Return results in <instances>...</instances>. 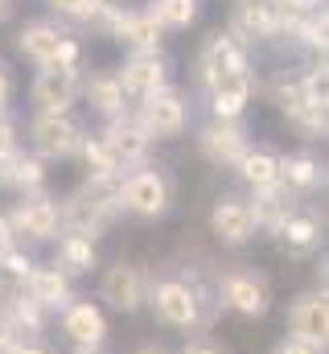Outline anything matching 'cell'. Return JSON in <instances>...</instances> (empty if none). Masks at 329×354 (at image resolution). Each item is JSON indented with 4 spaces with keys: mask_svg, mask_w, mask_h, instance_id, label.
Instances as JSON below:
<instances>
[{
    "mask_svg": "<svg viewBox=\"0 0 329 354\" xmlns=\"http://www.w3.org/2000/svg\"><path fill=\"white\" fill-rule=\"evenodd\" d=\"M198 71H202V83L206 87H214V83H223V79H231V75H251V66H247V46H239L231 33H210L206 37V46H202V54H198Z\"/></svg>",
    "mask_w": 329,
    "mask_h": 354,
    "instance_id": "4",
    "label": "cell"
},
{
    "mask_svg": "<svg viewBox=\"0 0 329 354\" xmlns=\"http://www.w3.org/2000/svg\"><path fill=\"white\" fill-rule=\"evenodd\" d=\"M79 153H82V161H86V174H91V181H107V177L120 174V165L111 161V153H107L103 136H82Z\"/></svg>",
    "mask_w": 329,
    "mask_h": 354,
    "instance_id": "28",
    "label": "cell"
},
{
    "mask_svg": "<svg viewBox=\"0 0 329 354\" xmlns=\"http://www.w3.org/2000/svg\"><path fill=\"white\" fill-rule=\"evenodd\" d=\"M12 354H46V351H37V346H17Z\"/></svg>",
    "mask_w": 329,
    "mask_h": 354,
    "instance_id": "43",
    "label": "cell"
},
{
    "mask_svg": "<svg viewBox=\"0 0 329 354\" xmlns=\"http://www.w3.org/2000/svg\"><path fill=\"white\" fill-rule=\"evenodd\" d=\"M120 206H128L140 218H157L169 206V185L157 169H132L120 181Z\"/></svg>",
    "mask_w": 329,
    "mask_h": 354,
    "instance_id": "5",
    "label": "cell"
},
{
    "mask_svg": "<svg viewBox=\"0 0 329 354\" xmlns=\"http://www.w3.org/2000/svg\"><path fill=\"white\" fill-rule=\"evenodd\" d=\"M185 95L177 87H161L153 91V95H144L140 99V115H136V124L149 132V136H161V140H169V136H181L185 132Z\"/></svg>",
    "mask_w": 329,
    "mask_h": 354,
    "instance_id": "3",
    "label": "cell"
},
{
    "mask_svg": "<svg viewBox=\"0 0 329 354\" xmlns=\"http://www.w3.org/2000/svg\"><path fill=\"white\" fill-rule=\"evenodd\" d=\"M149 12L157 17L161 29H189L202 12V0H153Z\"/></svg>",
    "mask_w": 329,
    "mask_h": 354,
    "instance_id": "27",
    "label": "cell"
},
{
    "mask_svg": "<svg viewBox=\"0 0 329 354\" xmlns=\"http://www.w3.org/2000/svg\"><path fill=\"white\" fill-rule=\"evenodd\" d=\"M8 99H12V75H8V66L0 62V111L8 107Z\"/></svg>",
    "mask_w": 329,
    "mask_h": 354,
    "instance_id": "37",
    "label": "cell"
},
{
    "mask_svg": "<svg viewBox=\"0 0 329 354\" xmlns=\"http://www.w3.org/2000/svg\"><path fill=\"white\" fill-rule=\"evenodd\" d=\"M153 309H157V317L169 322V326H194V317H198V297H194V288L181 284V280H161V284L153 288Z\"/></svg>",
    "mask_w": 329,
    "mask_h": 354,
    "instance_id": "15",
    "label": "cell"
},
{
    "mask_svg": "<svg viewBox=\"0 0 329 354\" xmlns=\"http://www.w3.org/2000/svg\"><path fill=\"white\" fill-rule=\"evenodd\" d=\"M120 87L124 95H132V99H144V95H153V91L164 87V58L161 50H144V54H132L124 66H120Z\"/></svg>",
    "mask_w": 329,
    "mask_h": 354,
    "instance_id": "11",
    "label": "cell"
},
{
    "mask_svg": "<svg viewBox=\"0 0 329 354\" xmlns=\"http://www.w3.org/2000/svg\"><path fill=\"white\" fill-rule=\"evenodd\" d=\"M79 354H99V351H95V346H82V351Z\"/></svg>",
    "mask_w": 329,
    "mask_h": 354,
    "instance_id": "45",
    "label": "cell"
},
{
    "mask_svg": "<svg viewBox=\"0 0 329 354\" xmlns=\"http://www.w3.org/2000/svg\"><path fill=\"white\" fill-rule=\"evenodd\" d=\"M181 354H223V351H218L214 342H189V346H185Z\"/></svg>",
    "mask_w": 329,
    "mask_h": 354,
    "instance_id": "40",
    "label": "cell"
},
{
    "mask_svg": "<svg viewBox=\"0 0 329 354\" xmlns=\"http://www.w3.org/2000/svg\"><path fill=\"white\" fill-rule=\"evenodd\" d=\"M12 252V227H8V218L0 214V256H8Z\"/></svg>",
    "mask_w": 329,
    "mask_h": 354,
    "instance_id": "39",
    "label": "cell"
},
{
    "mask_svg": "<svg viewBox=\"0 0 329 354\" xmlns=\"http://www.w3.org/2000/svg\"><path fill=\"white\" fill-rule=\"evenodd\" d=\"M103 145H107V153H111V161H115V165H140V161L149 157L153 136H149L136 120L115 115V120L107 124V132H103Z\"/></svg>",
    "mask_w": 329,
    "mask_h": 354,
    "instance_id": "8",
    "label": "cell"
},
{
    "mask_svg": "<svg viewBox=\"0 0 329 354\" xmlns=\"http://www.w3.org/2000/svg\"><path fill=\"white\" fill-rule=\"evenodd\" d=\"M12 334H17V326L0 313V351H12Z\"/></svg>",
    "mask_w": 329,
    "mask_h": 354,
    "instance_id": "38",
    "label": "cell"
},
{
    "mask_svg": "<svg viewBox=\"0 0 329 354\" xmlns=\"http://www.w3.org/2000/svg\"><path fill=\"white\" fill-rule=\"evenodd\" d=\"M235 4H239V0H235Z\"/></svg>",
    "mask_w": 329,
    "mask_h": 354,
    "instance_id": "46",
    "label": "cell"
},
{
    "mask_svg": "<svg viewBox=\"0 0 329 354\" xmlns=\"http://www.w3.org/2000/svg\"><path fill=\"white\" fill-rule=\"evenodd\" d=\"M251 103V75H231L223 83L210 87V107H214V120H239Z\"/></svg>",
    "mask_w": 329,
    "mask_h": 354,
    "instance_id": "18",
    "label": "cell"
},
{
    "mask_svg": "<svg viewBox=\"0 0 329 354\" xmlns=\"http://www.w3.org/2000/svg\"><path fill=\"white\" fill-rule=\"evenodd\" d=\"M239 46H255V41H272L276 37V8L272 0H239L231 12V29H227Z\"/></svg>",
    "mask_w": 329,
    "mask_h": 354,
    "instance_id": "7",
    "label": "cell"
},
{
    "mask_svg": "<svg viewBox=\"0 0 329 354\" xmlns=\"http://www.w3.org/2000/svg\"><path fill=\"white\" fill-rule=\"evenodd\" d=\"M79 91H82L79 66H41L29 95L37 103V115H62V111H70Z\"/></svg>",
    "mask_w": 329,
    "mask_h": 354,
    "instance_id": "2",
    "label": "cell"
},
{
    "mask_svg": "<svg viewBox=\"0 0 329 354\" xmlns=\"http://www.w3.org/2000/svg\"><path fill=\"white\" fill-rule=\"evenodd\" d=\"M140 354H164V351H161V346H144Z\"/></svg>",
    "mask_w": 329,
    "mask_h": 354,
    "instance_id": "44",
    "label": "cell"
},
{
    "mask_svg": "<svg viewBox=\"0 0 329 354\" xmlns=\"http://www.w3.org/2000/svg\"><path fill=\"white\" fill-rule=\"evenodd\" d=\"M66 334H70L79 346H99L103 334H107V322H103V313H99L95 305H75V309L66 313Z\"/></svg>",
    "mask_w": 329,
    "mask_h": 354,
    "instance_id": "24",
    "label": "cell"
},
{
    "mask_svg": "<svg viewBox=\"0 0 329 354\" xmlns=\"http://www.w3.org/2000/svg\"><path fill=\"white\" fill-rule=\"evenodd\" d=\"M276 8H288V12H313L321 8V0H272Z\"/></svg>",
    "mask_w": 329,
    "mask_h": 354,
    "instance_id": "35",
    "label": "cell"
},
{
    "mask_svg": "<svg viewBox=\"0 0 329 354\" xmlns=\"http://www.w3.org/2000/svg\"><path fill=\"white\" fill-rule=\"evenodd\" d=\"M198 149H202V157L214 161V165H235L251 145H247V132L235 120H214L210 128H202Z\"/></svg>",
    "mask_w": 329,
    "mask_h": 354,
    "instance_id": "10",
    "label": "cell"
},
{
    "mask_svg": "<svg viewBox=\"0 0 329 354\" xmlns=\"http://www.w3.org/2000/svg\"><path fill=\"white\" fill-rule=\"evenodd\" d=\"M276 354H321L313 342H301V338H284L280 346H276Z\"/></svg>",
    "mask_w": 329,
    "mask_h": 354,
    "instance_id": "34",
    "label": "cell"
},
{
    "mask_svg": "<svg viewBox=\"0 0 329 354\" xmlns=\"http://www.w3.org/2000/svg\"><path fill=\"white\" fill-rule=\"evenodd\" d=\"M25 284H29L33 305H62L66 301V276L58 268H29Z\"/></svg>",
    "mask_w": 329,
    "mask_h": 354,
    "instance_id": "26",
    "label": "cell"
},
{
    "mask_svg": "<svg viewBox=\"0 0 329 354\" xmlns=\"http://www.w3.org/2000/svg\"><path fill=\"white\" fill-rule=\"evenodd\" d=\"M0 260L8 264V272H12V276H29V268H33L25 256H17V252H8V256H0Z\"/></svg>",
    "mask_w": 329,
    "mask_h": 354,
    "instance_id": "36",
    "label": "cell"
},
{
    "mask_svg": "<svg viewBox=\"0 0 329 354\" xmlns=\"http://www.w3.org/2000/svg\"><path fill=\"white\" fill-rule=\"evenodd\" d=\"M235 165H239V177H243L251 189L276 185V174H280V157H276L272 149H247Z\"/></svg>",
    "mask_w": 329,
    "mask_h": 354,
    "instance_id": "23",
    "label": "cell"
},
{
    "mask_svg": "<svg viewBox=\"0 0 329 354\" xmlns=\"http://www.w3.org/2000/svg\"><path fill=\"white\" fill-rule=\"evenodd\" d=\"M8 174H12V157H0V185H8Z\"/></svg>",
    "mask_w": 329,
    "mask_h": 354,
    "instance_id": "42",
    "label": "cell"
},
{
    "mask_svg": "<svg viewBox=\"0 0 329 354\" xmlns=\"http://www.w3.org/2000/svg\"><path fill=\"white\" fill-rule=\"evenodd\" d=\"M86 103H91V111H99V115H107V120H115V115H124V103H128V95L120 87V79L111 75V71H99V75H91L86 83Z\"/></svg>",
    "mask_w": 329,
    "mask_h": 354,
    "instance_id": "19",
    "label": "cell"
},
{
    "mask_svg": "<svg viewBox=\"0 0 329 354\" xmlns=\"http://www.w3.org/2000/svg\"><path fill=\"white\" fill-rule=\"evenodd\" d=\"M12 12H17V0H0V25L12 21Z\"/></svg>",
    "mask_w": 329,
    "mask_h": 354,
    "instance_id": "41",
    "label": "cell"
},
{
    "mask_svg": "<svg viewBox=\"0 0 329 354\" xmlns=\"http://www.w3.org/2000/svg\"><path fill=\"white\" fill-rule=\"evenodd\" d=\"M292 334L301 342H313V346H326V334H329V305H326V292H309L292 305Z\"/></svg>",
    "mask_w": 329,
    "mask_h": 354,
    "instance_id": "16",
    "label": "cell"
},
{
    "mask_svg": "<svg viewBox=\"0 0 329 354\" xmlns=\"http://www.w3.org/2000/svg\"><path fill=\"white\" fill-rule=\"evenodd\" d=\"M210 227L214 235L227 243V248H243L255 231V218H251V206L243 198H218V206L210 210Z\"/></svg>",
    "mask_w": 329,
    "mask_h": 354,
    "instance_id": "13",
    "label": "cell"
},
{
    "mask_svg": "<svg viewBox=\"0 0 329 354\" xmlns=\"http://www.w3.org/2000/svg\"><path fill=\"white\" fill-rule=\"evenodd\" d=\"M284 115H288V124L305 140H321L326 136V95L305 99V103H292V107H284Z\"/></svg>",
    "mask_w": 329,
    "mask_h": 354,
    "instance_id": "25",
    "label": "cell"
},
{
    "mask_svg": "<svg viewBox=\"0 0 329 354\" xmlns=\"http://www.w3.org/2000/svg\"><path fill=\"white\" fill-rule=\"evenodd\" d=\"M29 140L41 157H70L82 145V128L62 111V115H37L29 128Z\"/></svg>",
    "mask_w": 329,
    "mask_h": 354,
    "instance_id": "6",
    "label": "cell"
},
{
    "mask_svg": "<svg viewBox=\"0 0 329 354\" xmlns=\"http://www.w3.org/2000/svg\"><path fill=\"white\" fill-rule=\"evenodd\" d=\"M103 297H107L115 309H136V305H140V272L132 264L107 268V276H103Z\"/></svg>",
    "mask_w": 329,
    "mask_h": 354,
    "instance_id": "20",
    "label": "cell"
},
{
    "mask_svg": "<svg viewBox=\"0 0 329 354\" xmlns=\"http://www.w3.org/2000/svg\"><path fill=\"white\" fill-rule=\"evenodd\" d=\"M58 223H62V210L54 198H25L8 218L12 235H29V239H50L58 231Z\"/></svg>",
    "mask_w": 329,
    "mask_h": 354,
    "instance_id": "12",
    "label": "cell"
},
{
    "mask_svg": "<svg viewBox=\"0 0 329 354\" xmlns=\"http://www.w3.org/2000/svg\"><path fill=\"white\" fill-rule=\"evenodd\" d=\"M223 301H227L235 313H243V317L267 313V288H263L255 276H247V272H235V276L223 280Z\"/></svg>",
    "mask_w": 329,
    "mask_h": 354,
    "instance_id": "17",
    "label": "cell"
},
{
    "mask_svg": "<svg viewBox=\"0 0 329 354\" xmlns=\"http://www.w3.org/2000/svg\"><path fill=\"white\" fill-rule=\"evenodd\" d=\"M17 153V124L8 111H0V157H12Z\"/></svg>",
    "mask_w": 329,
    "mask_h": 354,
    "instance_id": "33",
    "label": "cell"
},
{
    "mask_svg": "<svg viewBox=\"0 0 329 354\" xmlns=\"http://www.w3.org/2000/svg\"><path fill=\"white\" fill-rule=\"evenodd\" d=\"M50 4V12H58V17H66V21H95V12L107 4V0H46Z\"/></svg>",
    "mask_w": 329,
    "mask_h": 354,
    "instance_id": "32",
    "label": "cell"
},
{
    "mask_svg": "<svg viewBox=\"0 0 329 354\" xmlns=\"http://www.w3.org/2000/svg\"><path fill=\"white\" fill-rule=\"evenodd\" d=\"M120 206V181L115 177H107V181H86V189H79L66 206H62V218L75 227V235H95L107 218H111V210Z\"/></svg>",
    "mask_w": 329,
    "mask_h": 354,
    "instance_id": "1",
    "label": "cell"
},
{
    "mask_svg": "<svg viewBox=\"0 0 329 354\" xmlns=\"http://www.w3.org/2000/svg\"><path fill=\"white\" fill-rule=\"evenodd\" d=\"M46 181V165L41 157H25V153H12V174H8V185H21V189H37Z\"/></svg>",
    "mask_w": 329,
    "mask_h": 354,
    "instance_id": "31",
    "label": "cell"
},
{
    "mask_svg": "<svg viewBox=\"0 0 329 354\" xmlns=\"http://www.w3.org/2000/svg\"><path fill=\"white\" fill-rule=\"evenodd\" d=\"M276 231H280V239H284L288 248H313L317 235H321V227H317L313 214H288Z\"/></svg>",
    "mask_w": 329,
    "mask_h": 354,
    "instance_id": "30",
    "label": "cell"
},
{
    "mask_svg": "<svg viewBox=\"0 0 329 354\" xmlns=\"http://www.w3.org/2000/svg\"><path fill=\"white\" fill-rule=\"evenodd\" d=\"M292 214V202H288V189L276 181V185H263V189H255V206H251V218H255V227L263 223V227H280L284 218Z\"/></svg>",
    "mask_w": 329,
    "mask_h": 354,
    "instance_id": "21",
    "label": "cell"
},
{
    "mask_svg": "<svg viewBox=\"0 0 329 354\" xmlns=\"http://www.w3.org/2000/svg\"><path fill=\"white\" fill-rule=\"evenodd\" d=\"M58 264L66 268V272H91L95 268V243L86 239V235H66L62 243H58Z\"/></svg>",
    "mask_w": 329,
    "mask_h": 354,
    "instance_id": "29",
    "label": "cell"
},
{
    "mask_svg": "<svg viewBox=\"0 0 329 354\" xmlns=\"http://www.w3.org/2000/svg\"><path fill=\"white\" fill-rule=\"evenodd\" d=\"M161 25H157V17L149 12V8H124L120 4V12H115V25H111V37L115 41H124L132 54H144V50H157L161 46Z\"/></svg>",
    "mask_w": 329,
    "mask_h": 354,
    "instance_id": "9",
    "label": "cell"
},
{
    "mask_svg": "<svg viewBox=\"0 0 329 354\" xmlns=\"http://www.w3.org/2000/svg\"><path fill=\"white\" fill-rule=\"evenodd\" d=\"M62 41H66V33H62L54 21H25V25L17 29V50H21L25 58H33L37 66H54Z\"/></svg>",
    "mask_w": 329,
    "mask_h": 354,
    "instance_id": "14",
    "label": "cell"
},
{
    "mask_svg": "<svg viewBox=\"0 0 329 354\" xmlns=\"http://www.w3.org/2000/svg\"><path fill=\"white\" fill-rule=\"evenodd\" d=\"M321 165L309 157V153H292V157H280V174L276 181L292 194V189H317L321 185Z\"/></svg>",
    "mask_w": 329,
    "mask_h": 354,
    "instance_id": "22",
    "label": "cell"
}]
</instances>
